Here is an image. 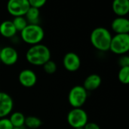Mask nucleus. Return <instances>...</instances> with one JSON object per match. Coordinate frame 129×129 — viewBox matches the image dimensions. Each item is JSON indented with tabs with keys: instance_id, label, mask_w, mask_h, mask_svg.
<instances>
[{
	"instance_id": "nucleus-1",
	"label": "nucleus",
	"mask_w": 129,
	"mask_h": 129,
	"mask_svg": "<svg viewBox=\"0 0 129 129\" xmlns=\"http://www.w3.org/2000/svg\"><path fill=\"white\" fill-rule=\"evenodd\" d=\"M51 51L48 46L43 44L31 45L26 53V60L35 66H43L51 60Z\"/></svg>"
},
{
	"instance_id": "nucleus-2",
	"label": "nucleus",
	"mask_w": 129,
	"mask_h": 129,
	"mask_svg": "<svg viewBox=\"0 0 129 129\" xmlns=\"http://www.w3.org/2000/svg\"><path fill=\"white\" fill-rule=\"evenodd\" d=\"M112 36L108 29L99 26L94 29L91 33L90 41L96 49L101 51H107L110 50Z\"/></svg>"
},
{
	"instance_id": "nucleus-3",
	"label": "nucleus",
	"mask_w": 129,
	"mask_h": 129,
	"mask_svg": "<svg viewBox=\"0 0 129 129\" xmlns=\"http://www.w3.org/2000/svg\"><path fill=\"white\" fill-rule=\"evenodd\" d=\"M20 36L23 42L31 45L39 44L45 37V31L39 24L28 23L20 32Z\"/></svg>"
},
{
	"instance_id": "nucleus-4",
	"label": "nucleus",
	"mask_w": 129,
	"mask_h": 129,
	"mask_svg": "<svg viewBox=\"0 0 129 129\" xmlns=\"http://www.w3.org/2000/svg\"><path fill=\"white\" fill-rule=\"evenodd\" d=\"M88 98V91L82 85H75L69 91L68 101L73 108H81Z\"/></svg>"
},
{
	"instance_id": "nucleus-5",
	"label": "nucleus",
	"mask_w": 129,
	"mask_h": 129,
	"mask_svg": "<svg viewBox=\"0 0 129 129\" xmlns=\"http://www.w3.org/2000/svg\"><path fill=\"white\" fill-rule=\"evenodd\" d=\"M67 122L73 128H83L88 122V113L82 108H73L67 114Z\"/></svg>"
},
{
	"instance_id": "nucleus-6",
	"label": "nucleus",
	"mask_w": 129,
	"mask_h": 129,
	"mask_svg": "<svg viewBox=\"0 0 129 129\" xmlns=\"http://www.w3.org/2000/svg\"><path fill=\"white\" fill-rule=\"evenodd\" d=\"M110 50L117 54H124L129 51V34H116L112 36Z\"/></svg>"
},
{
	"instance_id": "nucleus-7",
	"label": "nucleus",
	"mask_w": 129,
	"mask_h": 129,
	"mask_svg": "<svg viewBox=\"0 0 129 129\" xmlns=\"http://www.w3.org/2000/svg\"><path fill=\"white\" fill-rule=\"evenodd\" d=\"M29 0H10L7 3V10L14 17L25 16L29 8Z\"/></svg>"
},
{
	"instance_id": "nucleus-8",
	"label": "nucleus",
	"mask_w": 129,
	"mask_h": 129,
	"mask_svg": "<svg viewBox=\"0 0 129 129\" xmlns=\"http://www.w3.org/2000/svg\"><path fill=\"white\" fill-rule=\"evenodd\" d=\"M18 60V53L17 50L11 46H5L0 48V61L4 64L11 66L17 63Z\"/></svg>"
},
{
	"instance_id": "nucleus-9",
	"label": "nucleus",
	"mask_w": 129,
	"mask_h": 129,
	"mask_svg": "<svg viewBox=\"0 0 129 129\" xmlns=\"http://www.w3.org/2000/svg\"><path fill=\"white\" fill-rule=\"evenodd\" d=\"M63 64L65 69L70 72L78 70L81 66V59L75 52L67 53L63 58Z\"/></svg>"
},
{
	"instance_id": "nucleus-10",
	"label": "nucleus",
	"mask_w": 129,
	"mask_h": 129,
	"mask_svg": "<svg viewBox=\"0 0 129 129\" xmlns=\"http://www.w3.org/2000/svg\"><path fill=\"white\" fill-rule=\"evenodd\" d=\"M14 107L12 98L6 92L0 91V119L5 118L11 113Z\"/></svg>"
},
{
	"instance_id": "nucleus-11",
	"label": "nucleus",
	"mask_w": 129,
	"mask_h": 129,
	"mask_svg": "<svg viewBox=\"0 0 129 129\" xmlns=\"http://www.w3.org/2000/svg\"><path fill=\"white\" fill-rule=\"evenodd\" d=\"M18 80L23 87L31 88L36 85L37 82V76L33 70L30 69H24L20 72Z\"/></svg>"
},
{
	"instance_id": "nucleus-12",
	"label": "nucleus",
	"mask_w": 129,
	"mask_h": 129,
	"mask_svg": "<svg viewBox=\"0 0 129 129\" xmlns=\"http://www.w3.org/2000/svg\"><path fill=\"white\" fill-rule=\"evenodd\" d=\"M111 28L116 34H129V20L125 17H117L111 23Z\"/></svg>"
},
{
	"instance_id": "nucleus-13",
	"label": "nucleus",
	"mask_w": 129,
	"mask_h": 129,
	"mask_svg": "<svg viewBox=\"0 0 129 129\" xmlns=\"http://www.w3.org/2000/svg\"><path fill=\"white\" fill-rule=\"evenodd\" d=\"M101 77L98 74L92 73L85 79L82 86L87 91H94L100 87V85H101Z\"/></svg>"
},
{
	"instance_id": "nucleus-14",
	"label": "nucleus",
	"mask_w": 129,
	"mask_h": 129,
	"mask_svg": "<svg viewBox=\"0 0 129 129\" xmlns=\"http://www.w3.org/2000/svg\"><path fill=\"white\" fill-rule=\"evenodd\" d=\"M113 12L118 17H125L129 12L128 0H114L112 4Z\"/></svg>"
},
{
	"instance_id": "nucleus-15",
	"label": "nucleus",
	"mask_w": 129,
	"mask_h": 129,
	"mask_svg": "<svg viewBox=\"0 0 129 129\" xmlns=\"http://www.w3.org/2000/svg\"><path fill=\"white\" fill-rule=\"evenodd\" d=\"M17 33V30L11 20H4L0 23V34L5 38H12Z\"/></svg>"
},
{
	"instance_id": "nucleus-16",
	"label": "nucleus",
	"mask_w": 129,
	"mask_h": 129,
	"mask_svg": "<svg viewBox=\"0 0 129 129\" xmlns=\"http://www.w3.org/2000/svg\"><path fill=\"white\" fill-rule=\"evenodd\" d=\"M39 16H40L39 9L33 8V7H29L24 17L26 19L28 23L39 24Z\"/></svg>"
},
{
	"instance_id": "nucleus-17",
	"label": "nucleus",
	"mask_w": 129,
	"mask_h": 129,
	"mask_svg": "<svg viewBox=\"0 0 129 129\" xmlns=\"http://www.w3.org/2000/svg\"><path fill=\"white\" fill-rule=\"evenodd\" d=\"M8 119L13 127H23V125H24L26 117L20 112H14Z\"/></svg>"
},
{
	"instance_id": "nucleus-18",
	"label": "nucleus",
	"mask_w": 129,
	"mask_h": 129,
	"mask_svg": "<svg viewBox=\"0 0 129 129\" xmlns=\"http://www.w3.org/2000/svg\"><path fill=\"white\" fill-rule=\"evenodd\" d=\"M42 120L35 116H26L25 119V122L24 125L30 129H37L39 128L42 125Z\"/></svg>"
},
{
	"instance_id": "nucleus-19",
	"label": "nucleus",
	"mask_w": 129,
	"mask_h": 129,
	"mask_svg": "<svg viewBox=\"0 0 129 129\" xmlns=\"http://www.w3.org/2000/svg\"><path fill=\"white\" fill-rule=\"evenodd\" d=\"M17 32L20 31L21 32L28 24V22L24 16H19V17H14V19L11 20Z\"/></svg>"
},
{
	"instance_id": "nucleus-20",
	"label": "nucleus",
	"mask_w": 129,
	"mask_h": 129,
	"mask_svg": "<svg viewBox=\"0 0 129 129\" xmlns=\"http://www.w3.org/2000/svg\"><path fill=\"white\" fill-rule=\"evenodd\" d=\"M118 78L120 82L122 84H128L129 82V67H121L119 73H118Z\"/></svg>"
},
{
	"instance_id": "nucleus-21",
	"label": "nucleus",
	"mask_w": 129,
	"mask_h": 129,
	"mask_svg": "<svg viewBox=\"0 0 129 129\" xmlns=\"http://www.w3.org/2000/svg\"><path fill=\"white\" fill-rule=\"evenodd\" d=\"M43 69L45 70V72L48 74H54L57 69V63L51 60H49L48 61H47L43 66Z\"/></svg>"
},
{
	"instance_id": "nucleus-22",
	"label": "nucleus",
	"mask_w": 129,
	"mask_h": 129,
	"mask_svg": "<svg viewBox=\"0 0 129 129\" xmlns=\"http://www.w3.org/2000/svg\"><path fill=\"white\" fill-rule=\"evenodd\" d=\"M14 128L8 118L0 119V129H12Z\"/></svg>"
},
{
	"instance_id": "nucleus-23",
	"label": "nucleus",
	"mask_w": 129,
	"mask_h": 129,
	"mask_svg": "<svg viewBox=\"0 0 129 129\" xmlns=\"http://www.w3.org/2000/svg\"><path fill=\"white\" fill-rule=\"evenodd\" d=\"M29 3L30 7L39 9L45 5L46 0H29Z\"/></svg>"
},
{
	"instance_id": "nucleus-24",
	"label": "nucleus",
	"mask_w": 129,
	"mask_h": 129,
	"mask_svg": "<svg viewBox=\"0 0 129 129\" xmlns=\"http://www.w3.org/2000/svg\"><path fill=\"white\" fill-rule=\"evenodd\" d=\"M119 64L121 67H129V57L128 55H122L119 59Z\"/></svg>"
},
{
	"instance_id": "nucleus-25",
	"label": "nucleus",
	"mask_w": 129,
	"mask_h": 129,
	"mask_svg": "<svg viewBox=\"0 0 129 129\" xmlns=\"http://www.w3.org/2000/svg\"><path fill=\"white\" fill-rule=\"evenodd\" d=\"M84 129H101L99 125L95 122H88L84 127Z\"/></svg>"
},
{
	"instance_id": "nucleus-26",
	"label": "nucleus",
	"mask_w": 129,
	"mask_h": 129,
	"mask_svg": "<svg viewBox=\"0 0 129 129\" xmlns=\"http://www.w3.org/2000/svg\"><path fill=\"white\" fill-rule=\"evenodd\" d=\"M12 129H23V127H14Z\"/></svg>"
},
{
	"instance_id": "nucleus-27",
	"label": "nucleus",
	"mask_w": 129,
	"mask_h": 129,
	"mask_svg": "<svg viewBox=\"0 0 129 129\" xmlns=\"http://www.w3.org/2000/svg\"><path fill=\"white\" fill-rule=\"evenodd\" d=\"M74 129H84L83 128H74Z\"/></svg>"
}]
</instances>
